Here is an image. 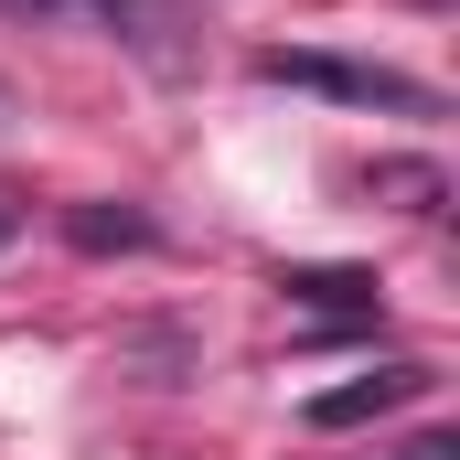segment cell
I'll return each mask as SVG.
<instances>
[{"instance_id": "9c48e42d", "label": "cell", "mask_w": 460, "mask_h": 460, "mask_svg": "<svg viewBox=\"0 0 460 460\" xmlns=\"http://www.w3.org/2000/svg\"><path fill=\"white\" fill-rule=\"evenodd\" d=\"M0 118H11V86H0Z\"/></svg>"}, {"instance_id": "52a82bcc", "label": "cell", "mask_w": 460, "mask_h": 460, "mask_svg": "<svg viewBox=\"0 0 460 460\" xmlns=\"http://www.w3.org/2000/svg\"><path fill=\"white\" fill-rule=\"evenodd\" d=\"M407 460H460V450H450V439H418V450H407Z\"/></svg>"}, {"instance_id": "8992f818", "label": "cell", "mask_w": 460, "mask_h": 460, "mask_svg": "<svg viewBox=\"0 0 460 460\" xmlns=\"http://www.w3.org/2000/svg\"><path fill=\"white\" fill-rule=\"evenodd\" d=\"M11 22H86V0H0Z\"/></svg>"}, {"instance_id": "ba28073f", "label": "cell", "mask_w": 460, "mask_h": 460, "mask_svg": "<svg viewBox=\"0 0 460 460\" xmlns=\"http://www.w3.org/2000/svg\"><path fill=\"white\" fill-rule=\"evenodd\" d=\"M11 235H22V215H11V204H0V246H11Z\"/></svg>"}, {"instance_id": "277c9868", "label": "cell", "mask_w": 460, "mask_h": 460, "mask_svg": "<svg viewBox=\"0 0 460 460\" xmlns=\"http://www.w3.org/2000/svg\"><path fill=\"white\" fill-rule=\"evenodd\" d=\"M65 235H75L86 257H118V246H161V226H150L139 204H75V215H65Z\"/></svg>"}, {"instance_id": "6da1fadb", "label": "cell", "mask_w": 460, "mask_h": 460, "mask_svg": "<svg viewBox=\"0 0 460 460\" xmlns=\"http://www.w3.org/2000/svg\"><path fill=\"white\" fill-rule=\"evenodd\" d=\"M257 86H311V97H343V108H385V118H439V86L396 75V65H353V54H257Z\"/></svg>"}, {"instance_id": "7a4b0ae2", "label": "cell", "mask_w": 460, "mask_h": 460, "mask_svg": "<svg viewBox=\"0 0 460 460\" xmlns=\"http://www.w3.org/2000/svg\"><path fill=\"white\" fill-rule=\"evenodd\" d=\"M439 375L429 364H375V375H353V385H322L311 396V429H364V418H396V407H418Z\"/></svg>"}, {"instance_id": "3957f363", "label": "cell", "mask_w": 460, "mask_h": 460, "mask_svg": "<svg viewBox=\"0 0 460 460\" xmlns=\"http://www.w3.org/2000/svg\"><path fill=\"white\" fill-rule=\"evenodd\" d=\"M279 289H289L311 322H375V279H364V268H289Z\"/></svg>"}, {"instance_id": "5b68a950", "label": "cell", "mask_w": 460, "mask_h": 460, "mask_svg": "<svg viewBox=\"0 0 460 460\" xmlns=\"http://www.w3.org/2000/svg\"><path fill=\"white\" fill-rule=\"evenodd\" d=\"M375 193H407V204H439V172H429V161H375Z\"/></svg>"}]
</instances>
